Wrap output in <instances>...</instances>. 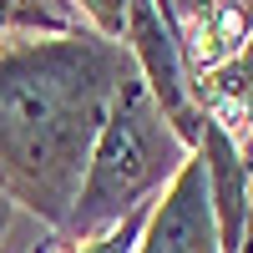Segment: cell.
<instances>
[{"mask_svg": "<svg viewBox=\"0 0 253 253\" xmlns=\"http://www.w3.org/2000/svg\"><path fill=\"white\" fill-rule=\"evenodd\" d=\"M126 10H132V0H76L81 26L91 36H101V41H117V46L126 36Z\"/></svg>", "mask_w": 253, "mask_h": 253, "instance_id": "cell-7", "label": "cell"}, {"mask_svg": "<svg viewBox=\"0 0 253 253\" xmlns=\"http://www.w3.org/2000/svg\"><path fill=\"white\" fill-rule=\"evenodd\" d=\"M137 253H223L213 198H208V172H203L198 152L187 157V167L172 177V187L157 198L152 218L142 228Z\"/></svg>", "mask_w": 253, "mask_h": 253, "instance_id": "cell-4", "label": "cell"}, {"mask_svg": "<svg viewBox=\"0 0 253 253\" xmlns=\"http://www.w3.org/2000/svg\"><path fill=\"white\" fill-rule=\"evenodd\" d=\"M0 5H5V0H0Z\"/></svg>", "mask_w": 253, "mask_h": 253, "instance_id": "cell-11", "label": "cell"}, {"mask_svg": "<svg viewBox=\"0 0 253 253\" xmlns=\"http://www.w3.org/2000/svg\"><path fill=\"white\" fill-rule=\"evenodd\" d=\"M177 31L187 71L203 76L253 46V0H157Z\"/></svg>", "mask_w": 253, "mask_h": 253, "instance_id": "cell-6", "label": "cell"}, {"mask_svg": "<svg viewBox=\"0 0 253 253\" xmlns=\"http://www.w3.org/2000/svg\"><path fill=\"white\" fill-rule=\"evenodd\" d=\"M51 248H56V243H41V248H31V253H51Z\"/></svg>", "mask_w": 253, "mask_h": 253, "instance_id": "cell-9", "label": "cell"}, {"mask_svg": "<svg viewBox=\"0 0 253 253\" xmlns=\"http://www.w3.org/2000/svg\"><path fill=\"white\" fill-rule=\"evenodd\" d=\"M187 157H193V147L167 126L157 101L147 96L142 76H126L107 122H101V137L91 147L81 193L51 243L76 248V243L112 233L122 218H132L137 208H152V198L172 187V177L187 167Z\"/></svg>", "mask_w": 253, "mask_h": 253, "instance_id": "cell-2", "label": "cell"}, {"mask_svg": "<svg viewBox=\"0 0 253 253\" xmlns=\"http://www.w3.org/2000/svg\"><path fill=\"white\" fill-rule=\"evenodd\" d=\"M198 157L208 172V198H213V218H218V243L223 253H243V238L253 233V147L228 137L218 122L203 117V137H198Z\"/></svg>", "mask_w": 253, "mask_h": 253, "instance_id": "cell-5", "label": "cell"}, {"mask_svg": "<svg viewBox=\"0 0 253 253\" xmlns=\"http://www.w3.org/2000/svg\"><path fill=\"white\" fill-rule=\"evenodd\" d=\"M126 46L91 31H0V193L61 233L122 81Z\"/></svg>", "mask_w": 253, "mask_h": 253, "instance_id": "cell-1", "label": "cell"}, {"mask_svg": "<svg viewBox=\"0 0 253 253\" xmlns=\"http://www.w3.org/2000/svg\"><path fill=\"white\" fill-rule=\"evenodd\" d=\"M243 253H253V233H248V238H243Z\"/></svg>", "mask_w": 253, "mask_h": 253, "instance_id": "cell-10", "label": "cell"}, {"mask_svg": "<svg viewBox=\"0 0 253 253\" xmlns=\"http://www.w3.org/2000/svg\"><path fill=\"white\" fill-rule=\"evenodd\" d=\"M5 223H10V198L0 193V233H5Z\"/></svg>", "mask_w": 253, "mask_h": 253, "instance_id": "cell-8", "label": "cell"}, {"mask_svg": "<svg viewBox=\"0 0 253 253\" xmlns=\"http://www.w3.org/2000/svg\"><path fill=\"white\" fill-rule=\"evenodd\" d=\"M122 46H126V56H132V66L142 76L147 96H152L157 112L167 117V126L198 152L203 112H198V101H193V71H187L182 46H177V31H172V20H167V10L157 5V0H132Z\"/></svg>", "mask_w": 253, "mask_h": 253, "instance_id": "cell-3", "label": "cell"}]
</instances>
